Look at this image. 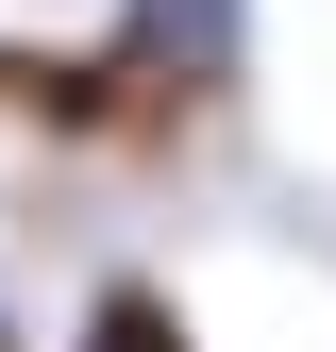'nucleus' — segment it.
Here are the masks:
<instances>
[{"mask_svg": "<svg viewBox=\"0 0 336 352\" xmlns=\"http://www.w3.org/2000/svg\"><path fill=\"white\" fill-rule=\"evenodd\" d=\"M101 51L202 118V101H219V84L252 67V0H118V17H101Z\"/></svg>", "mask_w": 336, "mask_h": 352, "instance_id": "1", "label": "nucleus"}, {"mask_svg": "<svg viewBox=\"0 0 336 352\" xmlns=\"http://www.w3.org/2000/svg\"><path fill=\"white\" fill-rule=\"evenodd\" d=\"M67 352H202V319H185L168 269H101V285L67 302Z\"/></svg>", "mask_w": 336, "mask_h": 352, "instance_id": "2", "label": "nucleus"}, {"mask_svg": "<svg viewBox=\"0 0 336 352\" xmlns=\"http://www.w3.org/2000/svg\"><path fill=\"white\" fill-rule=\"evenodd\" d=\"M0 352H17V319H0Z\"/></svg>", "mask_w": 336, "mask_h": 352, "instance_id": "3", "label": "nucleus"}]
</instances>
